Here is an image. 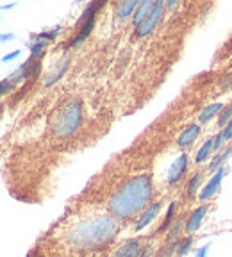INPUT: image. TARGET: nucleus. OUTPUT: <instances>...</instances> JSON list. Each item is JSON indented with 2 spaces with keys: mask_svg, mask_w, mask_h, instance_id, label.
<instances>
[{
  "mask_svg": "<svg viewBox=\"0 0 232 257\" xmlns=\"http://www.w3.org/2000/svg\"><path fill=\"white\" fill-rule=\"evenodd\" d=\"M120 236V223L105 213L70 216L45 234L50 257H111Z\"/></svg>",
  "mask_w": 232,
  "mask_h": 257,
  "instance_id": "nucleus-1",
  "label": "nucleus"
},
{
  "mask_svg": "<svg viewBox=\"0 0 232 257\" xmlns=\"http://www.w3.org/2000/svg\"><path fill=\"white\" fill-rule=\"evenodd\" d=\"M154 197V179L148 172L138 173L122 182L105 202V214L114 218L118 223L140 218Z\"/></svg>",
  "mask_w": 232,
  "mask_h": 257,
  "instance_id": "nucleus-2",
  "label": "nucleus"
},
{
  "mask_svg": "<svg viewBox=\"0 0 232 257\" xmlns=\"http://www.w3.org/2000/svg\"><path fill=\"white\" fill-rule=\"evenodd\" d=\"M82 123V102L70 100L56 112L52 120V133L56 138H68Z\"/></svg>",
  "mask_w": 232,
  "mask_h": 257,
  "instance_id": "nucleus-3",
  "label": "nucleus"
},
{
  "mask_svg": "<svg viewBox=\"0 0 232 257\" xmlns=\"http://www.w3.org/2000/svg\"><path fill=\"white\" fill-rule=\"evenodd\" d=\"M102 6H104V2H91V4L84 9V13H82V16H80L77 34H75V38L70 41V47H79V45L89 36V32H91L93 25H95L96 11H98Z\"/></svg>",
  "mask_w": 232,
  "mask_h": 257,
  "instance_id": "nucleus-4",
  "label": "nucleus"
},
{
  "mask_svg": "<svg viewBox=\"0 0 232 257\" xmlns=\"http://www.w3.org/2000/svg\"><path fill=\"white\" fill-rule=\"evenodd\" d=\"M163 11H164V2L163 0H156V4H154V9L150 11V15H148L147 18H145V22H141V24L136 27V31H134L136 38L148 36V34L157 27L161 16H163Z\"/></svg>",
  "mask_w": 232,
  "mask_h": 257,
  "instance_id": "nucleus-5",
  "label": "nucleus"
},
{
  "mask_svg": "<svg viewBox=\"0 0 232 257\" xmlns=\"http://www.w3.org/2000/svg\"><path fill=\"white\" fill-rule=\"evenodd\" d=\"M188 165H189V156L186 152H182L179 157L172 161V165H170L168 172H166V184L168 186H175L179 184L182 179H184L186 172H188Z\"/></svg>",
  "mask_w": 232,
  "mask_h": 257,
  "instance_id": "nucleus-6",
  "label": "nucleus"
},
{
  "mask_svg": "<svg viewBox=\"0 0 232 257\" xmlns=\"http://www.w3.org/2000/svg\"><path fill=\"white\" fill-rule=\"evenodd\" d=\"M227 172H228L227 166H221L218 172L212 173L211 179H209V181L202 186L200 193H198V200H200V202L211 200V198L218 193V189H220V184H221V181H223V177L227 175Z\"/></svg>",
  "mask_w": 232,
  "mask_h": 257,
  "instance_id": "nucleus-7",
  "label": "nucleus"
},
{
  "mask_svg": "<svg viewBox=\"0 0 232 257\" xmlns=\"http://www.w3.org/2000/svg\"><path fill=\"white\" fill-rule=\"evenodd\" d=\"M145 243L141 237H131V239H125L124 243L116 245L114 252L111 257H141L145 250Z\"/></svg>",
  "mask_w": 232,
  "mask_h": 257,
  "instance_id": "nucleus-8",
  "label": "nucleus"
},
{
  "mask_svg": "<svg viewBox=\"0 0 232 257\" xmlns=\"http://www.w3.org/2000/svg\"><path fill=\"white\" fill-rule=\"evenodd\" d=\"M207 211H209L207 205L202 204V205H198V207H195L191 213H189L188 220H186V223H184V234H186V236H193L196 230L200 229V225H202V221H204Z\"/></svg>",
  "mask_w": 232,
  "mask_h": 257,
  "instance_id": "nucleus-9",
  "label": "nucleus"
},
{
  "mask_svg": "<svg viewBox=\"0 0 232 257\" xmlns=\"http://www.w3.org/2000/svg\"><path fill=\"white\" fill-rule=\"evenodd\" d=\"M161 207H163V202H152V204L148 205L143 213L140 214V218L136 220V223H134V232H141L143 229H147L148 225L152 223V221L157 218Z\"/></svg>",
  "mask_w": 232,
  "mask_h": 257,
  "instance_id": "nucleus-10",
  "label": "nucleus"
},
{
  "mask_svg": "<svg viewBox=\"0 0 232 257\" xmlns=\"http://www.w3.org/2000/svg\"><path fill=\"white\" fill-rule=\"evenodd\" d=\"M70 66V57H63L61 61H57L56 64H54L52 68L48 70L47 73V79H45V88H50L52 84H56L57 80L63 79V75L66 73V70H68Z\"/></svg>",
  "mask_w": 232,
  "mask_h": 257,
  "instance_id": "nucleus-11",
  "label": "nucleus"
},
{
  "mask_svg": "<svg viewBox=\"0 0 232 257\" xmlns=\"http://www.w3.org/2000/svg\"><path fill=\"white\" fill-rule=\"evenodd\" d=\"M200 131L202 128H200V123H198V121L188 125V127L179 134V138H177V145H179L180 149H188V147H191V145L196 141V138L200 136Z\"/></svg>",
  "mask_w": 232,
  "mask_h": 257,
  "instance_id": "nucleus-12",
  "label": "nucleus"
},
{
  "mask_svg": "<svg viewBox=\"0 0 232 257\" xmlns=\"http://www.w3.org/2000/svg\"><path fill=\"white\" fill-rule=\"evenodd\" d=\"M223 102H212V104L205 105L204 109H202L200 112H198V123H207V121H211L214 116H220V112L223 111Z\"/></svg>",
  "mask_w": 232,
  "mask_h": 257,
  "instance_id": "nucleus-13",
  "label": "nucleus"
},
{
  "mask_svg": "<svg viewBox=\"0 0 232 257\" xmlns=\"http://www.w3.org/2000/svg\"><path fill=\"white\" fill-rule=\"evenodd\" d=\"M212 152H214V138H207V140L202 141L200 149L196 150L195 165H204V163H207Z\"/></svg>",
  "mask_w": 232,
  "mask_h": 257,
  "instance_id": "nucleus-14",
  "label": "nucleus"
},
{
  "mask_svg": "<svg viewBox=\"0 0 232 257\" xmlns=\"http://www.w3.org/2000/svg\"><path fill=\"white\" fill-rule=\"evenodd\" d=\"M140 2L136 0H125V2H120V4L116 6V18L120 22H125L127 18H132L134 11L138 9Z\"/></svg>",
  "mask_w": 232,
  "mask_h": 257,
  "instance_id": "nucleus-15",
  "label": "nucleus"
},
{
  "mask_svg": "<svg viewBox=\"0 0 232 257\" xmlns=\"http://www.w3.org/2000/svg\"><path fill=\"white\" fill-rule=\"evenodd\" d=\"M154 4H156V2H152V0H143V2H140L138 9L134 11V15H132V24H134V27H138L141 22H145V18H147V16L150 15V11L154 9Z\"/></svg>",
  "mask_w": 232,
  "mask_h": 257,
  "instance_id": "nucleus-16",
  "label": "nucleus"
},
{
  "mask_svg": "<svg viewBox=\"0 0 232 257\" xmlns=\"http://www.w3.org/2000/svg\"><path fill=\"white\" fill-rule=\"evenodd\" d=\"M48 41H43V40H38L36 36H34V41H31V43L27 45L29 50H31V56H29V59L31 61H40V56L43 54V50L47 48Z\"/></svg>",
  "mask_w": 232,
  "mask_h": 257,
  "instance_id": "nucleus-17",
  "label": "nucleus"
},
{
  "mask_svg": "<svg viewBox=\"0 0 232 257\" xmlns=\"http://www.w3.org/2000/svg\"><path fill=\"white\" fill-rule=\"evenodd\" d=\"M200 182H202V172H195V175L191 177L186 184V195L188 198H195L196 193H200Z\"/></svg>",
  "mask_w": 232,
  "mask_h": 257,
  "instance_id": "nucleus-18",
  "label": "nucleus"
},
{
  "mask_svg": "<svg viewBox=\"0 0 232 257\" xmlns=\"http://www.w3.org/2000/svg\"><path fill=\"white\" fill-rule=\"evenodd\" d=\"M175 205H177V202H170V205H168V211H166V216H164V221L161 223V227L157 229V232L156 234H164V232H168L170 230V227L173 225V221H175Z\"/></svg>",
  "mask_w": 232,
  "mask_h": 257,
  "instance_id": "nucleus-19",
  "label": "nucleus"
},
{
  "mask_svg": "<svg viewBox=\"0 0 232 257\" xmlns=\"http://www.w3.org/2000/svg\"><path fill=\"white\" fill-rule=\"evenodd\" d=\"M191 245H193V236H186V237H180L179 243H177V252L175 255L177 257H184L186 253L191 250Z\"/></svg>",
  "mask_w": 232,
  "mask_h": 257,
  "instance_id": "nucleus-20",
  "label": "nucleus"
},
{
  "mask_svg": "<svg viewBox=\"0 0 232 257\" xmlns=\"http://www.w3.org/2000/svg\"><path fill=\"white\" fill-rule=\"evenodd\" d=\"M228 121H232V102L225 105L223 111L220 112V116H218V127H225Z\"/></svg>",
  "mask_w": 232,
  "mask_h": 257,
  "instance_id": "nucleus-21",
  "label": "nucleus"
},
{
  "mask_svg": "<svg viewBox=\"0 0 232 257\" xmlns=\"http://www.w3.org/2000/svg\"><path fill=\"white\" fill-rule=\"evenodd\" d=\"M221 166H225V161H223V157H221V154H216V156H214L211 161H209L207 172L214 173V172H218V170H220Z\"/></svg>",
  "mask_w": 232,
  "mask_h": 257,
  "instance_id": "nucleus-22",
  "label": "nucleus"
},
{
  "mask_svg": "<svg viewBox=\"0 0 232 257\" xmlns=\"http://www.w3.org/2000/svg\"><path fill=\"white\" fill-rule=\"evenodd\" d=\"M59 32H61V27H56V29H50V31L40 32V34H36V38L38 40H43V41H52Z\"/></svg>",
  "mask_w": 232,
  "mask_h": 257,
  "instance_id": "nucleus-23",
  "label": "nucleus"
},
{
  "mask_svg": "<svg viewBox=\"0 0 232 257\" xmlns=\"http://www.w3.org/2000/svg\"><path fill=\"white\" fill-rule=\"evenodd\" d=\"M221 138H223V141L227 143V141H230L232 140V121H228L227 125L223 127V131H221Z\"/></svg>",
  "mask_w": 232,
  "mask_h": 257,
  "instance_id": "nucleus-24",
  "label": "nucleus"
},
{
  "mask_svg": "<svg viewBox=\"0 0 232 257\" xmlns=\"http://www.w3.org/2000/svg\"><path fill=\"white\" fill-rule=\"evenodd\" d=\"M209 250H211V243H209V245L200 246V248H196L195 250V257H207Z\"/></svg>",
  "mask_w": 232,
  "mask_h": 257,
  "instance_id": "nucleus-25",
  "label": "nucleus"
},
{
  "mask_svg": "<svg viewBox=\"0 0 232 257\" xmlns=\"http://www.w3.org/2000/svg\"><path fill=\"white\" fill-rule=\"evenodd\" d=\"M13 82L9 79H2V89H0V93H2V95H8V91H11L13 89Z\"/></svg>",
  "mask_w": 232,
  "mask_h": 257,
  "instance_id": "nucleus-26",
  "label": "nucleus"
},
{
  "mask_svg": "<svg viewBox=\"0 0 232 257\" xmlns=\"http://www.w3.org/2000/svg\"><path fill=\"white\" fill-rule=\"evenodd\" d=\"M223 145H225L223 138H221V134L218 133L216 136H214V152H220V150L223 149Z\"/></svg>",
  "mask_w": 232,
  "mask_h": 257,
  "instance_id": "nucleus-27",
  "label": "nucleus"
},
{
  "mask_svg": "<svg viewBox=\"0 0 232 257\" xmlns=\"http://www.w3.org/2000/svg\"><path fill=\"white\" fill-rule=\"evenodd\" d=\"M20 54H22V50H13V52L6 54V56L2 57V63H9V61L16 59V57H20Z\"/></svg>",
  "mask_w": 232,
  "mask_h": 257,
  "instance_id": "nucleus-28",
  "label": "nucleus"
},
{
  "mask_svg": "<svg viewBox=\"0 0 232 257\" xmlns=\"http://www.w3.org/2000/svg\"><path fill=\"white\" fill-rule=\"evenodd\" d=\"M11 40H15V34H2V36H0V41H2V43L11 41Z\"/></svg>",
  "mask_w": 232,
  "mask_h": 257,
  "instance_id": "nucleus-29",
  "label": "nucleus"
},
{
  "mask_svg": "<svg viewBox=\"0 0 232 257\" xmlns=\"http://www.w3.org/2000/svg\"><path fill=\"white\" fill-rule=\"evenodd\" d=\"M13 8H16V2H13V4H9V6H2V11H8V9H13Z\"/></svg>",
  "mask_w": 232,
  "mask_h": 257,
  "instance_id": "nucleus-30",
  "label": "nucleus"
},
{
  "mask_svg": "<svg viewBox=\"0 0 232 257\" xmlns=\"http://www.w3.org/2000/svg\"><path fill=\"white\" fill-rule=\"evenodd\" d=\"M177 6V0H170L168 4H166V8H175Z\"/></svg>",
  "mask_w": 232,
  "mask_h": 257,
  "instance_id": "nucleus-31",
  "label": "nucleus"
}]
</instances>
